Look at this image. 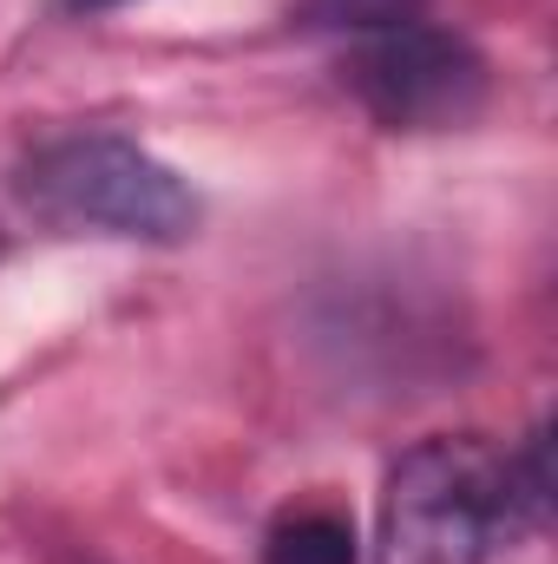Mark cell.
I'll return each mask as SVG.
<instances>
[{"instance_id":"1","label":"cell","mask_w":558,"mask_h":564,"mask_svg":"<svg viewBox=\"0 0 558 564\" xmlns=\"http://www.w3.org/2000/svg\"><path fill=\"white\" fill-rule=\"evenodd\" d=\"M552 466L546 440L500 453L480 433H433L408 446L375 506L382 564H486L546 519Z\"/></svg>"},{"instance_id":"2","label":"cell","mask_w":558,"mask_h":564,"mask_svg":"<svg viewBox=\"0 0 558 564\" xmlns=\"http://www.w3.org/2000/svg\"><path fill=\"white\" fill-rule=\"evenodd\" d=\"M20 197L40 224L66 237H126V243H184L204 217L197 191L139 139L73 132L40 144L20 164Z\"/></svg>"},{"instance_id":"3","label":"cell","mask_w":558,"mask_h":564,"mask_svg":"<svg viewBox=\"0 0 558 564\" xmlns=\"http://www.w3.org/2000/svg\"><path fill=\"white\" fill-rule=\"evenodd\" d=\"M348 93L362 99V112L388 132H453L473 126L486 112L493 93V66L486 53L453 33V26H427L401 20L382 33H362V46L342 66Z\"/></svg>"},{"instance_id":"4","label":"cell","mask_w":558,"mask_h":564,"mask_svg":"<svg viewBox=\"0 0 558 564\" xmlns=\"http://www.w3.org/2000/svg\"><path fill=\"white\" fill-rule=\"evenodd\" d=\"M355 525L329 506H302V512H282L264 539V564H355Z\"/></svg>"},{"instance_id":"5","label":"cell","mask_w":558,"mask_h":564,"mask_svg":"<svg viewBox=\"0 0 558 564\" xmlns=\"http://www.w3.org/2000/svg\"><path fill=\"white\" fill-rule=\"evenodd\" d=\"M420 0H296V26L309 33H382L415 20Z\"/></svg>"},{"instance_id":"6","label":"cell","mask_w":558,"mask_h":564,"mask_svg":"<svg viewBox=\"0 0 558 564\" xmlns=\"http://www.w3.org/2000/svg\"><path fill=\"white\" fill-rule=\"evenodd\" d=\"M60 13H73V20H93V13H112V7H132V0H53Z\"/></svg>"},{"instance_id":"7","label":"cell","mask_w":558,"mask_h":564,"mask_svg":"<svg viewBox=\"0 0 558 564\" xmlns=\"http://www.w3.org/2000/svg\"><path fill=\"white\" fill-rule=\"evenodd\" d=\"M0 250H7V237H0Z\"/></svg>"}]
</instances>
